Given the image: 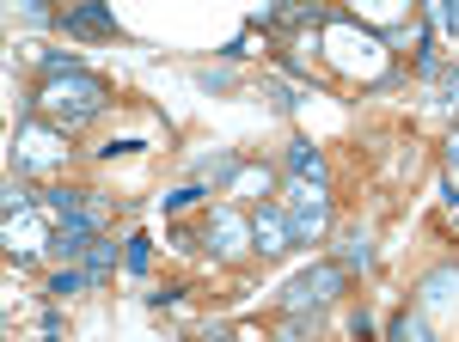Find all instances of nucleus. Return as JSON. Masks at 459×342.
Returning <instances> with one entry per match:
<instances>
[{
  "instance_id": "f257e3e1",
  "label": "nucleus",
  "mask_w": 459,
  "mask_h": 342,
  "mask_svg": "<svg viewBox=\"0 0 459 342\" xmlns=\"http://www.w3.org/2000/svg\"><path fill=\"white\" fill-rule=\"evenodd\" d=\"M110 104L105 92V80L99 73H86V68H74V73H56V80H43V92H37V123H49V129H80V123H92L99 110Z\"/></svg>"
},
{
  "instance_id": "f03ea898",
  "label": "nucleus",
  "mask_w": 459,
  "mask_h": 342,
  "mask_svg": "<svg viewBox=\"0 0 459 342\" xmlns=\"http://www.w3.org/2000/svg\"><path fill=\"white\" fill-rule=\"evenodd\" d=\"M62 129H49V123H19V135H13V159L19 171H56L68 159V147H62Z\"/></svg>"
},
{
  "instance_id": "7ed1b4c3",
  "label": "nucleus",
  "mask_w": 459,
  "mask_h": 342,
  "mask_svg": "<svg viewBox=\"0 0 459 342\" xmlns=\"http://www.w3.org/2000/svg\"><path fill=\"white\" fill-rule=\"evenodd\" d=\"M380 43H386V37L355 31L350 19H331V62H337V68H350V73H374V62H380Z\"/></svg>"
},
{
  "instance_id": "20e7f679",
  "label": "nucleus",
  "mask_w": 459,
  "mask_h": 342,
  "mask_svg": "<svg viewBox=\"0 0 459 342\" xmlns=\"http://www.w3.org/2000/svg\"><path fill=\"white\" fill-rule=\"evenodd\" d=\"M288 227H294V244L318 239V233L331 227V202H325V190H313V184H294V190H288Z\"/></svg>"
},
{
  "instance_id": "39448f33",
  "label": "nucleus",
  "mask_w": 459,
  "mask_h": 342,
  "mask_svg": "<svg viewBox=\"0 0 459 342\" xmlns=\"http://www.w3.org/2000/svg\"><path fill=\"white\" fill-rule=\"evenodd\" d=\"M337 294H343V269H337V263H318V269H307V275L288 281V312L325 306V300H337Z\"/></svg>"
},
{
  "instance_id": "423d86ee",
  "label": "nucleus",
  "mask_w": 459,
  "mask_h": 342,
  "mask_svg": "<svg viewBox=\"0 0 459 342\" xmlns=\"http://www.w3.org/2000/svg\"><path fill=\"white\" fill-rule=\"evenodd\" d=\"M209 244L221 251V257H246V251H257V244H251V220L233 214V208H214L209 214Z\"/></svg>"
},
{
  "instance_id": "0eeeda50",
  "label": "nucleus",
  "mask_w": 459,
  "mask_h": 342,
  "mask_svg": "<svg viewBox=\"0 0 459 342\" xmlns=\"http://www.w3.org/2000/svg\"><path fill=\"white\" fill-rule=\"evenodd\" d=\"M251 244H257L264 257H282L288 244H294V227H288L282 208H257V214H251Z\"/></svg>"
},
{
  "instance_id": "6e6552de",
  "label": "nucleus",
  "mask_w": 459,
  "mask_h": 342,
  "mask_svg": "<svg viewBox=\"0 0 459 342\" xmlns=\"http://www.w3.org/2000/svg\"><path fill=\"white\" fill-rule=\"evenodd\" d=\"M288 171H294L300 184H313V190H325V153H318L313 141H288Z\"/></svg>"
},
{
  "instance_id": "1a4fd4ad",
  "label": "nucleus",
  "mask_w": 459,
  "mask_h": 342,
  "mask_svg": "<svg viewBox=\"0 0 459 342\" xmlns=\"http://www.w3.org/2000/svg\"><path fill=\"white\" fill-rule=\"evenodd\" d=\"M62 25L74 37H117V19H110L105 6H74V13H62Z\"/></svg>"
},
{
  "instance_id": "9d476101",
  "label": "nucleus",
  "mask_w": 459,
  "mask_h": 342,
  "mask_svg": "<svg viewBox=\"0 0 459 342\" xmlns=\"http://www.w3.org/2000/svg\"><path fill=\"white\" fill-rule=\"evenodd\" d=\"M392 342H435V337H429V324L417 312H398V318H392Z\"/></svg>"
},
{
  "instance_id": "9b49d317",
  "label": "nucleus",
  "mask_w": 459,
  "mask_h": 342,
  "mask_svg": "<svg viewBox=\"0 0 459 342\" xmlns=\"http://www.w3.org/2000/svg\"><path fill=\"white\" fill-rule=\"evenodd\" d=\"M117 263V244H105V239H92L86 244V281H99V275Z\"/></svg>"
},
{
  "instance_id": "f8f14e48",
  "label": "nucleus",
  "mask_w": 459,
  "mask_h": 342,
  "mask_svg": "<svg viewBox=\"0 0 459 342\" xmlns=\"http://www.w3.org/2000/svg\"><path fill=\"white\" fill-rule=\"evenodd\" d=\"M123 263H129V275H142L147 263H153V239H129V251H123Z\"/></svg>"
},
{
  "instance_id": "ddd939ff",
  "label": "nucleus",
  "mask_w": 459,
  "mask_h": 342,
  "mask_svg": "<svg viewBox=\"0 0 459 342\" xmlns=\"http://www.w3.org/2000/svg\"><path fill=\"white\" fill-rule=\"evenodd\" d=\"M196 196H203V184H184V190H172V196H166V214H184Z\"/></svg>"
},
{
  "instance_id": "4468645a",
  "label": "nucleus",
  "mask_w": 459,
  "mask_h": 342,
  "mask_svg": "<svg viewBox=\"0 0 459 342\" xmlns=\"http://www.w3.org/2000/svg\"><path fill=\"white\" fill-rule=\"evenodd\" d=\"M80 287H86V275H80V269H62L56 281H49V294H80Z\"/></svg>"
},
{
  "instance_id": "2eb2a0df",
  "label": "nucleus",
  "mask_w": 459,
  "mask_h": 342,
  "mask_svg": "<svg viewBox=\"0 0 459 342\" xmlns=\"http://www.w3.org/2000/svg\"><path fill=\"white\" fill-rule=\"evenodd\" d=\"M239 190H270V171H239Z\"/></svg>"
},
{
  "instance_id": "dca6fc26",
  "label": "nucleus",
  "mask_w": 459,
  "mask_h": 342,
  "mask_svg": "<svg viewBox=\"0 0 459 342\" xmlns=\"http://www.w3.org/2000/svg\"><path fill=\"white\" fill-rule=\"evenodd\" d=\"M447 177H454V190H459V135L447 141Z\"/></svg>"
},
{
  "instance_id": "f3484780",
  "label": "nucleus",
  "mask_w": 459,
  "mask_h": 342,
  "mask_svg": "<svg viewBox=\"0 0 459 342\" xmlns=\"http://www.w3.org/2000/svg\"><path fill=\"white\" fill-rule=\"evenodd\" d=\"M435 19H441L447 31H459V6H435Z\"/></svg>"
},
{
  "instance_id": "a211bd4d",
  "label": "nucleus",
  "mask_w": 459,
  "mask_h": 342,
  "mask_svg": "<svg viewBox=\"0 0 459 342\" xmlns=\"http://www.w3.org/2000/svg\"><path fill=\"white\" fill-rule=\"evenodd\" d=\"M454 227H459V196H454Z\"/></svg>"
}]
</instances>
